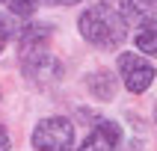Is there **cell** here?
Masks as SVG:
<instances>
[{
    "label": "cell",
    "mask_w": 157,
    "mask_h": 151,
    "mask_svg": "<svg viewBox=\"0 0 157 151\" xmlns=\"http://www.w3.org/2000/svg\"><path fill=\"white\" fill-rule=\"evenodd\" d=\"M80 36L86 39L89 44H95L101 51H116L119 44L124 42V18L122 12H116L110 3H95L89 6L77 21Z\"/></svg>",
    "instance_id": "1"
},
{
    "label": "cell",
    "mask_w": 157,
    "mask_h": 151,
    "mask_svg": "<svg viewBox=\"0 0 157 151\" xmlns=\"http://www.w3.org/2000/svg\"><path fill=\"white\" fill-rule=\"evenodd\" d=\"M33 148L36 151H71L74 148V124L65 115L42 119L33 130Z\"/></svg>",
    "instance_id": "2"
},
{
    "label": "cell",
    "mask_w": 157,
    "mask_h": 151,
    "mask_svg": "<svg viewBox=\"0 0 157 151\" xmlns=\"http://www.w3.org/2000/svg\"><path fill=\"white\" fill-rule=\"evenodd\" d=\"M119 71H122L128 92H133V95H142L154 83V65L148 59H142L140 53H122L119 56Z\"/></svg>",
    "instance_id": "3"
},
{
    "label": "cell",
    "mask_w": 157,
    "mask_h": 151,
    "mask_svg": "<svg viewBox=\"0 0 157 151\" xmlns=\"http://www.w3.org/2000/svg\"><path fill=\"white\" fill-rule=\"evenodd\" d=\"M21 71H24L27 80H33L36 86H48V83H56L62 77V65L56 56H51L48 51L42 53H27L24 62H21Z\"/></svg>",
    "instance_id": "4"
},
{
    "label": "cell",
    "mask_w": 157,
    "mask_h": 151,
    "mask_svg": "<svg viewBox=\"0 0 157 151\" xmlns=\"http://www.w3.org/2000/svg\"><path fill=\"white\" fill-rule=\"evenodd\" d=\"M119 139H122V130L116 122H98L77 151H113Z\"/></svg>",
    "instance_id": "5"
},
{
    "label": "cell",
    "mask_w": 157,
    "mask_h": 151,
    "mask_svg": "<svg viewBox=\"0 0 157 151\" xmlns=\"http://www.w3.org/2000/svg\"><path fill=\"white\" fill-rule=\"evenodd\" d=\"M51 42V27L48 24H27L21 27V36H18V51L21 56L27 53H42Z\"/></svg>",
    "instance_id": "6"
},
{
    "label": "cell",
    "mask_w": 157,
    "mask_h": 151,
    "mask_svg": "<svg viewBox=\"0 0 157 151\" xmlns=\"http://www.w3.org/2000/svg\"><path fill=\"white\" fill-rule=\"evenodd\" d=\"M86 89H89V95L98 98V101H110V98L116 95V77L107 68H101V71H95V74H89Z\"/></svg>",
    "instance_id": "7"
},
{
    "label": "cell",
    "mask_w": 157,
    "mask_h": 151,
    "mask_svg": "<svg viewBox=\"0 0 157 151\" xmlns=\"http://www.w3.org/2000/svg\"><path fill=\"white\" fill-rule=\"evenodd\" d=\"M154 0H122V18L128 24H145L154 18Z\"/></svg>",
    "instance_id": "8"
},
{
    "label": "cell",
    "mask_w": 157,
    "mask_h": 151,
    "mask_svg": "<svg viewBox=\"0 0 157 151\" xmlns=\"http://www.w3.org/2000/svg\"><path fill=\"white\" fill-rule=\"evenodd\" d=\"M136 47H140L142 53L157 56V24L154 21H145V24L140 27V33H136Z\"/></svg>",
    "instance_id": "9"
},
{
    "label": "cell",
    "mask_w": 157,
    "mask_h": 151,
    "mask_svg": "<svg viewBox=\"0 0 157 151\" xmlns=\"http://www.w3.org/2000/svg\"><path fill=\"white\" fill-rule=\"evenodd\" d=\"M0 3H3L9 12H15V15H33L39 0H0Z\"/></svg>",
    "instance_id": "10"
},
{
    "label": "cell",
    "mask_w": 157,
    "mask_h": 151,
    "mask_svg": "<svg viewBox=\"0 0 157 151\" xmlns=\"http://www.w3.org/2000/svg\"><path fill=\"white\" fill-rule=\"evenodd\" d=\"M9 39H12V24H9V21H0V51L6 47Z\"/></svg>",
    "instance_id": "11"
},
{
    "label": "cell",
    "mask_w": 157,
    "mask_h": 151,
    "mask_svg": "<svg viewBox=\"0 0 157 151\" xmlns=\"http://www.w3.org/2000/svg\"><path fill=\"white\" fill-rule=\"evenodd\" d=\"M0 151H9V133L3 124H0Z\"/></svg>",
    "instance_id": "12"
},
{
    "label": "cell",
    "mask_w": 157,
    "mask_h": 151,
    "mask_svg": "<svg viewBox=\"0 0 157 151\" xmlns=\"http://www.w3.org/2000/svg\"><path fill=\"white\" fill-rule=\"evenodd\" d=\"M51 3H56V6H74V3H80V0H51Z\"/></svg>",
    "instance_id": "13"
},
{
    "label": "cell",
    "mask_w": 157,
    "mask_h": 151,
    "mask_svg": "<svg viewBox=\"0 0 157 151\" xmlns=\"http://www.w3.org/2000/svg\"><path fill=\"white\" fill-rule=\"evenodd\" d=\"M154 122H157V107H154Z\"/></svg>",
    "instance_id": "14"
}]
</instances>
